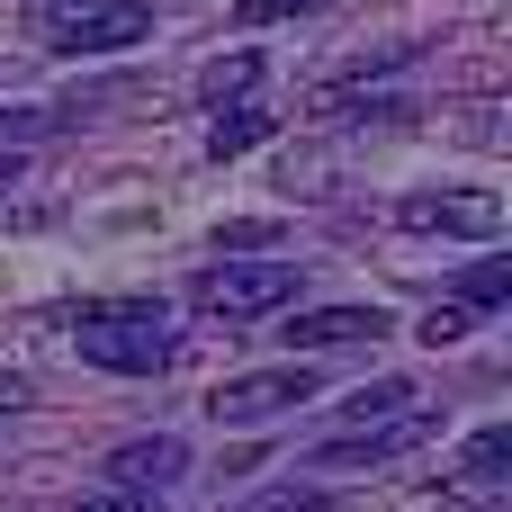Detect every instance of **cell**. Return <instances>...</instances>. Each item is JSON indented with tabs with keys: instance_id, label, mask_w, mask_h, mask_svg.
<instances>
[{
	"instance_id": "14",
	"label": "cell",
	"mask_w": 512,
	"mask_h": 512,
	"mask_svg": "<svg viewBox=\"0 0 512 512\" xmlns=\"http://www.w3.org/2000/svg\"><path fill=\"white\" fill-rule=\"evenodd\" d=\"M504 297H512V261H477V270L459 279V306H468V315H477V306H504Z\"/></svg>"
},
{
	"instance_id": "5",
	"label": "cell",
	"mask_w": 512,
	"mask_h": 512,
	"mask_svg": "<svg viewBox=\"0 0 512 512\" xmlns=\"http://www.w3.org/2000/svg\"><path fill=\"white\" fill-rule=\"evenodd\" d=\"M405 234H459V243H495L504 234V198L495 189H405L396 198Z\"/></svg>"
},
{
	"instance_id": "20",
	"label": "cell",
	"mask_w": 512,
	"mask_h": 512,
	"mask_svg": "<svg viewBox=\"0 0 512 512\" xmlns=\"http://www.w3.org/2000/svg\"><path fill=\"white\" fill-rule=\"evenodd\" d=\"M18 405H27V387H18V378H0V423H9Z\"/></svg>"
},
{
	"instance_id": "13",
	"label": "cell",
	"mask_w": 512,
	"mask_h": 512,
	"mask_svg": "<svg viewBox=\"0 0 512 512\" xmlns=\"http://www.w3.org/2000/svg\"><path fill=\"white\" fill-rule=\"evenodd\" d=\"M54 126H63V117H54V108H0V153H9V162H18V153H27V144H45V135H54Z\"/></svg>"
},
{
	"instance_id": "1",
	"label": "cell",
	"mask_w": 512,
	"mask_h": 512,
	"mask_svg": "<svg viewBox=\"0 0 512 512\" xmlns=\"http://www.w3.org/2000/svg\"><path fill=\"white\" fill-rule=\"evenodd\" d=\"M72 342H81L90 369H117V378L171 369V324H162L153 297H90V306H72Z\"/></svg>"
},
{
	"instance_id": "9",
	"label": "cell",
	"mask_w": 512,
	"mask_h": 512,
	"mask_svg": "<svg viewBox=\"0 0 512 512\" xmlns=\"http://www.w3.org/2000/svg\"><path fill=\"white\" fill-rule=\"evenodd\" d=\"M450 495H459V504H504V495H512V432H504V423H486V432L459 450Z\"/></svg>"
},
{
	"instance_id": "16",
	"label": "cell",
	"mask_w": 512,
	"mask_h": 512,
	"mask_svg": "<svg viewBox=\"0 0 512 512\" xmlns=\"http://www.w3.org/2000/svg\"><path fill=\"white\" fill-rule=\"evenodd\" d=\"M468 324H477L468 306H432V315H423V342H432V351H450V342H468Z\"/></svg>"
},
{
	"instance_id": "10",
	"label": "cell",
	"mask_w": 512,
	"mask_h": 512,
	"mask_svg": "<svg viewBox=\"0 0 512 512\" xmlns=\"http://www.w3.org/2000/svg\"><path fill=\"white\" fill-rule=\"evenodd\" d=\"M270 135H279V117H270L261 99H234V108H216V117H207V153H216V162H234V153L270 144Z\"/></svg>"
},
{
	"instance_id": "2",
	"label": "cell",
	"mask_w": 512,
	"mask_h": 512,
	"mask_svg": "<svg viewBox=\"0 0 512 512\" xmlns=\"http://www.w3.org/2000/svg\"><path fill=\"white\" fill-rule=\"evenodd\" d=\"M189 297H198L207 315H225V324H252V315H279V306L297 297V261H243V252H216V261L189 279Z\"/></svg>"
},
{
	"instance_id": "11",
	"label": "cell",
	"mask_w": 512,
	"mask_h": 512,
	"mask_svg": "<svg viewBox=\"0 0 512 512\" xmlns=\"http://www.w3.org/2000/svg\"><path fill=\"white\" fill-rule=\"evenodd\" d=\"M252 90H261V54H252V45H234V54H216V63L198 72V99H207V108H234V99H252Z\"/></svg>"
},
{
	"instance_id": "12",
	"label": "cell",
	"mask_w": 512,
	"mask_h": 512,
	"mask_svg": "<svg viewBox=\"0 0 512 512\" xmlns=\"http://www.w3.org/2000/svg\"><path fill=\"white\" fill-rule=\"evenodd\" d=\"M315 117H333V126H405L414 108H405V99H360V90L342 81V90H324V99H315Z\"/></svg>"
},
{
	"instance_id": "15",
	"label": "cell",
	"mask_w": 512,
	"mask_h": 512,
	"mask_svg": "<svg viewBox=\"0 0 512 512\" xmlns=\"http://www.w3.org/2000/svg\"><path fill=\"white\" fill-rule=\"evenodd\" d=\"M243 512H333V495L324 486H261Z\"/></svg>"
},
{
	"instance_id": "18",
	"label": "cell",
	"mask_w": 512,
	"mask_h": 512,
	"mask_svg": "<svg viewBox=\"0 0 512 512\" xmlns=\"http://www.w3.org/2000/svg\"><path fill=\"white\" fill-rule=\"evenodd\" d=\"M72 512H153V504H144V495H126V486H90Z\"/></svg>"
},
{
	"instance_id": "17",
	"label": "cell",
	"mask_w": 512,
	"mask_h": 512,
	"mask_svg": "<svg viewBox=\"0 0 512 512\" xmlns=\"http://www.w3.org/2000/svg\"><path fill=\"white\" fill-rule=\"evenodd\" d=\"M324 0H234V18L243 27H270V18H315Z\"/></svg>"
},
{
	"instance_id": "19",
	"label": "cell",
	"mask_w": 512,
	"mask_h": 512,
	"mask_svg": "<svg viewBox=\"0 0 512 512\" xmlns=\"http://www.w3.org/2000/svg\"><path fill=\"white\" fill-rule=\"evenodd\" d=\"M270 243H279L270 225H225V234H216V252H270Z\"/></svg>"
},
{
	"instance_id": "4",
	"label": "cell",
	"mask_w": 512,
	"mask_h": 512,
	"mask_svg": "<svg viewBox=\"0 0 512 512\" xmlns=\"http://www.w3.org/2000/svg\"><path fill=\"white\" fill-rule=\"evenodd\" d=\"M54 54H117V45H144L153 36V0H72L63 18L36 27Z\"/></svg>"
},
{
	"instance_id": "7",
	"label": "cell",
	"mask_w": 512,
	"mask_h": 512,
	"mask_svg": "<svg viewBox=\"0 0 512 512\" xmlns=\"http://www.w3.org/2000/svg\"><path fill=\"white\" fill-rule=\"evenodd\" d=\"M396 324H387V306H306V315H288V351H342V342H387Z\"/></svg>"
},
{
	"instance_id": "6",
	"label": "cell",
	"mask_w": 512,
	"mask_h": 512,
	"mask_svg": "<svg viewBox=\"0 0 512 512\" xmlns=\"http://www.w3.org/2000/svg\"><path fill=\"white\" fill-rule=\"evenodd\" d=\"M441 432V414L432 405H405V414H387V423H351V432H333L324 450H315V468H378V459H405L414 441H432Z\"/></svg>"
},
{
	"instance_id": "8",
	"label": "cell",
	"mask_w": 512,
	"mask_h": 512,
	"mask_svg": "<svg viewBox=\"0 0 512 512\" xmlns=\"http://www.w3.org/2000/svg\"><path fill=\"white\" fill-rule=\"evenodd\" d=\"M180 477H189V441L180 432H144V441L108 450V486H126V495H162Z\"/></svg>"
},
{
	"instance_id": "21",
	"label": "cell",
	"mask_w": 512,
	"mask_h": 512,
	"mask_svg": "<svg viewBox=\"0 0 512 512\" xmlns=\"http://www.w3.org/2000/svg\"><path fill=\"white\" fill-rule=\"evenodd\" d=\"M9 180H18V162H0V189H9Z\"/></svg>"
},
{
	"instance_id": "3",
	"label": "cell",
	"mask_w": 512,
	"mask_h": 512,
	"mask_svg": "<svg viewBox=\"0 0 512 512\" xmlns=\"http://www.w3.org/2000/svg\"><path fill=\"white\" fill-rule=\"evenodd\" d=\"M297 405H315V369H306V360L225 378V387L207 396V423H225V432H261V423H279V414H297Z\"/></svg>"
}]
</instances>
